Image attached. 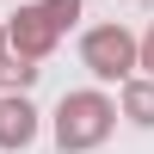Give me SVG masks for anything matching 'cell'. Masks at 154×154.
<instances>
[{"label": "cell", "mask_w": 154, "mask_h": 154, "mask_svg": "<svg viewBox=\"0 0 154 154\" xmlns=\"http://www.w3.org/2000/svg\"><path fill=\"white\" fill-rule=\"evenodd\" d=\"M105 130H111V105L99 93H68L62 99V111H56V142L62 148H93Z\"/></svg>", "instance_id": "obj_1"}, {"label": "cell", "mask_w": 154, "mask_h": 154, "mask_svg": "<svg viewBox=\"0 0 154 154\" xmlns=\"http://www.w3.org/2000/svg\"><path fill=\"white\" fill-rule=\"evenodd\" d=\"M80 56H86V68H93L99 80H123V74L136 68V43H130L123 25H99V31H86Z\"/></svg>", "instance_id": "obj_2"}, {"label": "cell", "mask_w": 154, "mask_h": 154, "mask_svg": "<svg viewBox=\"0 0 154 154\" xmlns=\"http://www.w3.org/2000/svg\"><path fill=\"white\" fill-rule=\"evenodd\" d=\"M37 130V111L25 99H0V148H25Z\"/></svg>", "instance_id": "obj_3"}, {"label": "cell", "mask_w": 154, "mask_h": 154, "mask_svg": "<svg viewBox=\"0 0 154 154\" xmlns=\"http://www.w3.org/2000/svg\"><path fill=\"white\" fill-rule=\"evenodd\" d=\"M49 31H56V19H43V12H25V25H19L12 37H19L25 49H43V43H49Z\"/></svg>", "instance_id": "obj_4"}, {"label": "cell", "mask_w": 154, "mask_h": 154, "mask_svg": "<svg viewBox=\"0 0 154 154\" xmlns=\"http://www.w3.org/2000/svg\"><path fill=\"white\" fill-rule=\"evenodd\" d=\"M123 105H130L136 123H154V86H130V93H123Z\"/></svg>", "instance_id": "obj_5"}, {"label": "cell", "mask_w": 154, "mask_h": 154, "mask_svg": "<svg viewBox=\"0 0 154 154\" xmlns=\"http://www.w3.org/2000/svg\"><path fill=\"white\" fill-rule=\"evenodd\" d=\"M148 68H154V31H148Z\"/></svg>", "instance_id": "obj_6"}]
</instances>
